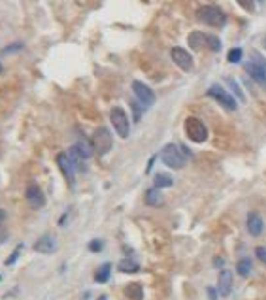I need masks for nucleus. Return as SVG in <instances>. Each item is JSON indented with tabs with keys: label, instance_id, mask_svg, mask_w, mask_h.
<instances>
[{
	"label": "nucleus",
	"instance_id": "473e14b6",
	"mask_svg": "<svg viewBox=\"0 0 266 300\" xmlns=\"http://www.w3.org/2000/svg\"><path fill=\"white\" fill-rule=\"evenodd\" d=\"M208 297H210V299H212V300L217 299V293H215V289H212V287L208 289Z\"/></svg>",
	"mask_w": 266,
	"mask_h": 300
},
{
	"label": "nucleus",
	"instance_id": "6ab92c4d",
	"mask_svg": "<svg viewBox=\"0 0 266 300\" xmlns=\"http://www.w3.org/2000/svg\"><path fill=\"white\" fill-rule=\"evenodd\" d=\"M117 268H119V272H123V274H134V272L140 270V266L136 265L132 259H123V261L117 265Z\"/></svg>",
	"mask_w": 266,
	"mask_h": 300
},
{
	"label": "nucleus",
	"instance_id": "7c9ffc66",
	"mask_svg": "<svg viewBox=\"0 0 266 300\" xmlns=\"http://www.w3.org/2000/svg\"><path fill=\"white\" fill-rule=\"evenodd\" d=\"M255 253H257V259H259L261 263H265L266 265V247H257V251H255Z\"/></svg>",
	"mask_w": 266,
	"mask_h": 300
},
{
	"label": "nucleus",
	"instance_id": "72a5a7b5",
	"mask_svg": "<svg viewBox=\"0 0 266 300\" xmlns=\"http://www.w3.org/2000/svg\"><path fill=\"white\" fill-rule=\"evenodd\" d=\"M4 219H6V212H4V210H0V225L4 223Z\"/></svg>",
	"mask_w": 266,
	"mask_h": 300
},
{
	"label": "nucleus",
	"instance_id": "c85d7f7f",
	"mask_svg": "<svg viewBox=\"0 0 266 300\" xmlns=\"http://www.w3.org/2000/svg\"><path fill=\"white\" fill-rule=\"evenodd\" d=\"M89 249H91L93 253H98V251L102 249V242H100V240H93V242L89 244Z\"/></svg>",
	"mask_w": 266,
	"mask_h": 300
},
{
	"label": "nucleus",
	"instance_id": "dca6fc26",
	"mask_svg": "<svg viewBox=\"0 0 266 300\" xmlns=\"http://www.w3.org/2000/svg\"><path fill=\"white\" fill-rule=\"evenodd\" d=\"M145 202H147V206H153V208L162 206V204H164V196L160 193V189H157V187L149 189V191L145 193Z\"/></svg>",
	"mask_w": 266,
	"mask_h": 300
},
{
	"label": "nucleus",
	"instance_id": "6e6552de",
	"mask_svg": "<svg viewBox=\"0 0 266 300\" xmlns=\"http://www.w3.org/2000/svg\"><path fill=\"white\" fill-rule=\"evenodd\" d=\"M170 57H172L174 64L179 66L183 72L193 70V57H191V53H189L187 49H183V47H172Z\"/></svg>",
	"mask_w": 266,
	"mask_h": 300
},
{
	"label": "nucleus",
	"instance_id": "f03ea898",
	"mask_svg": "<svg viewBox=\"0 0 266 300\" xmlns=\"http://www.w3.org/2000/svg\"><path fill=\"white\" fill-rule=\"evenodd\" d=\"M191 49L195 51H200V49H210V51H219L221 49V42L217 36H210L206 32H200V31H195L191 32L189 38H187Z\"/></svg>",
	"mask_w": 266,
	"mask_h": 300
},
{
	"label": "nucleus",
	"instance_id": "1a4fd4ad",
	"mask_svg": "<svg viewBox=\"0 0 266 300\" xmlns=\"http://www.w3.org/2000/svg\"><path fill=\"white\" fill-rule=\"evenodd\" d=\"M132 91H134V95H136V98H138L140 104H143V106L155 104V93L147 87L145 83H142V81H132Z\"/></svg>",
	"mask_w": 266,
	"mask_h": 300
},
{
	"label": "nucleus",
	"instance_id": "f8f14e48",
	"mask_svg": "<svg viewBox=\"0 0 266 300\" xmlns=\"http://www.w3.org/2000/svg\"><path fill=\"white\" fill-rule=\"evenodd\" d=\"M246 72H248L257 83H261L263 87H266V70L263 66H259L257 63L249 61V63H246Z\"/></svg>",
	"mask_w": 266,
	"mask_h": 300
},
{
	"label": "nucleus",
	"instance_id": "412c9836",
	"mask_svg": "<svg viewBox=\"0 0 266 300\" xmlns=\"http://www.w3.org/2000/svg\"><path fill=\"white\" fill-rule=\"evenodd\" d=\"M76 147H78V151H79V153H81L85 159H89V157L93 155V145H91V143H89L85 138H79V140H78V143H76Z\"/></svg>",
	"mask_w": 266,
	"mask_h": 300
},
{
	"label": "nucleus",
	"instance_id": "9b49d317",
	"mask_svg": "<svg viewBox=\"0 0 266 300\" xmlns=\"http://www.w3.org/2000/svg\"><path fill=\"white\" fill-rule=\"evenodd\" d=\"M55 249H57V240H55V236H51V234H44L42 238L36 240L34 244V251L44 253V255L55 253Z\"/></svg>",
	"mask_w": 266,
	"mask_h": 300
},
{
	"label": "nucleus",
	"instance_id": "7ed1b4c3",
	"mask_svg": "<svg viewBox=\"0 0 266 300\" xmlns=\"http://www.w3.org/2000/svg\"><path fill=\"white\" fill-rule=\"evenodd\" d=\"M196 17H198L200 23L210 25V27H223L227 23V17H225L223 10L217 8V6H202V8H198Z\"/></svg>",
	"mask_w": 266,
	"mask_h": 300
},
{
	"label": "nucleus",
	"instance_id": "b1692460",
	"mask_svg": "<svg viewBox=\"0 0 266 300\" xmlns=\"http://www.w3.org/2000/svg\"><path fill=\"white\" fill-rule=\"evenodd\" d=\"M242 55H244V51H242L240 47H234V49H231V51H229L227 59H229V63L236 64V63H240V61H242Z\"/></svg>",
	"mask_w": 266,
	"mask_h": 300
},
{
	"label": "nucleus",
	"instance_id": "c756f323",
	"mask_svg": "<svg viewBox=\"0 0 266 300\" xmlns=\"http://www.w3.org/2000/svg\"><path fill=\"white\" fill-rule=\"evenodd\" d=\"M132 110H134V121H140V117H142V108L138 106V102H132Z\"/></svg>",
	"mask_w": 266,
	"mask_h": 300
},
{
	"label": "nucleus",
	"instance_id": "f257e3e1",
	"mask_svg": "<svg viewBox=\"0 0 266 300\" xmlns=\"http://www.w3.org/2000/svg\"><path fill=\"white\" fill-rule=\"evenodd\" d=\"M191 157V153L183 147V145H177V143H168L164 145V149L160 151V159L166 166L174 168V170H179L187 164V160Z\"/></svg>",
	"mask_w": 266,
	"mask_h": 300
},
{
	"label": "nucleus",
	"instance_id": "e433bc0d",
	"mask_svg": "<svg viewBox=\"0 0 266 300\" xmlns=\"http://www.w3.org/2000/svg\"><path fill=\"white\" fill-rule=\"evenodd\" d=\"M0 72H2V64H0Z\"/></svg>",
	"mask_w": 266,
	"mask_h": 300
},
{
	"label": "nucleus",
	"instance_id": "4468645a",
	"mask_svg": "<svg viewBox=\"0 0 266 300\" xmlns=\"http://www.w3.org/2000/svg\"><path fill=\"white\" fill-rule=\"evenodd\" d=\"M27 200H29V204H31L32 208H42V206L46 204V196L42 193V189L36 187V185H31V187L27 189Z\"/></svg>",
	"mask_w": 266,
	"mask_h": 300
},
{
	"label": "nucleus",
	"instance_id": "393cba45",
	"mask_svg": "<svg viewBox=\"0 0 266 300\" xmlns=\"http://www.w3.org/2000/svg\"><path fill=\"white\" fill-rule=\"evenodd\" d=\"M23 49V44L21 42H16V44H12V46H6L4 49H2V53L8 55V53H16V51H21Z\"/></svg>",
	"mask_w": 266,
	"mask_h": 300
},
{
	"label": "nucleus",
	"instance_id": "2f4dec72",
	"mask_svg": "<svg viewBox=\"0 0 266 300\" xmlns=\"http://www.w3.org/2000/svg\"><path fill=\"white\" fill-rule=\"evenodd\" d=\"M21 249H23V246H19L17 249H16V251H14L12 255H10V259L6 261V265H12V263H16V259H17V257H19V253H21Z\"/></svg>",
	"mask_w": 266,
	"mask_h": 300
},
{
	"label": "nucleus",
	"instance_id": "0eeeda50",
	"mask_svg": "<svg viewBox=\"0 0 266 300\" xmlns=\"http://www.w3.org/2000/svg\"><path fill=\"white\" fill-rule=\"evenodd\" d=\"M208 96L213 98L217 104H221L223 108L231 110V111H234V110L238 108V104H236V100L232 98L231 93L225 87H221V85H212V87L208 89Z\"/></svg>",
	"mask_w": 266,
	"mask_h": 300
},
{
	"label": "nucleus",
	"instance_id": "4be33fe9",
	"mask_svg": "<svg viewBox=\"0 0 266 300\" xmlns=\"http://www.w3.org/2000/svg\"><path fill=\"white\" fill-rule=\"evenodd\" d=\"M68 157H70V160L74 162V166H76V168H81L83 160H87L83 155H81V153H79V151H78V147H76V145H74L70 151H68Z\"/></svg>",
	"mask_w": 266,
	"mask_h": 300
},
{
	"label": "nucleus",
	"instance_id": "39448f33",
	"mask_svg": "<svg viewBox=\"0 0 266 300\" xmlns=\"http://www.w3.org/2000/svg\"><path fill=\"white\" fill-rule=\"evenodd\" d=\"M185 134L195 143H204L208 140V128L198 117H187L185 119Z\"/></svg>",
	"mask_w": 266,
	"mask_h": 300
},
{
	"label": "nucleus",
	"instance_id": "2eb2a0df",
	"mask_svg": "<svg viewBox=\"0 0 266 300\" xmlns=\"http://www.w3.org/2000/svg\"><path fill=\"white\" fill-rule=\"evenodd\" d=\"M248 230L251 236H259L265 230V223H263V219H261L259 213L251 212L248 215Z\"/></svg>",
	"mask_w": 266,
	"mask_h": 300
},
{
	"label": "nucleus",
	"instance_id": "a878e982",
	"mask_svg": "<svg viewBox=\"0 0 266 300\" xmlns=\"http://www.w3.org/2000/svg\"><path fill=\"white\" fill-rule=\"evenodd\" d=\"M227 83L231 85V89L234 91V95H236V96H238L240 100H246V98H244V93H242V89L238 87V83H236L234 79H227Z\"/></svg>",
	"mask_w": 266,
	"mask_h": 300
},
{
	"label": "nucleus",
	"instance_id": "f3484780",
	"mask_svg": "<svg viewBox=\"0 0 266 300\" xmlns=\"http://www.w3.org/2000/svg\"><path fill=\"white\" fill-rule=\"evenodd\" d=\"M125 295L130 300H143V289L140 283H128L125 287Z\"/></svg>",
	"mask_w": 266,
	"mask_h": 300
},
{
	"label": "nucleus",
	"instance_id": "c9c22d12",
	"mask_svg": "<svg viewBox=\"0 0 266 300\" xmlns=\"http://www.w3.org/2000/svg\"><path fill=\"white\" fill-rule=\"evenodd\" d=\"M98 300H106V297H100V299H98Z\"/></svg>",
	"mask_w": 266,
	"mask_h": 300
},
{
	"label": "nucleus",
	"instance_id": "20e7f679",
	"mask_svg": "<svg viewBox=\"0 0 266 300\" xmlns=\"http://www.w3.org/2000/svg\"><path fill=\"white\" fill-rule=\"evenodd\" d=\"M91 145H93V151L96 153V155H106L108 151L111 149V145H113V138H111V134H110V130H108L106 126H98L94 132H93V136H91Z\"/></svg>",
	"mask_w": 266,
	"mask_h": 300
},
{
	"label": "nucleus",
	"instance_id": "423d86ee",
	"mask_svg": "<svg viewBox=\"0 0 266 300\" xmlns=\"http://www.w3.org/2000/svg\"><path fill=\"white\" fill-rule=\"evenodd\" d=\"M110 121H111L115 132H117L121 138H128V134H130V123H128V115H126V111H125L123 108H119V106L111 108V111H110Z\"/></svg>",
	"mask_w": 266,
	"mask_h": 300
},
{
	"label": "nucleus",
	"instance_id": "f704fd0d",
	"mask_svg": "<svg viewBox=\"0 0 266 300\" xmlns=\"http://www.w3.org/2000/svg\"><path fill=\"white\" fill-rule=\"evenodd\" d=\"M263 46H265V49H266V36H265V40H263Z\"/></svg>",
	"mask_w": 266,
	"mask_h": 300
},
{
	"label": "nucleus",
	"instance_id": "cd10ccee",
	"mask_svg": "<svg viewBox=\"0 0 266 300\" xmlns=\"http://www.w3.org/2000/svg\"><path fill=\"white\" fill-rule=\"evenodd\" d=\"M251 61H253V63H257L259 66H263V68L266 70V61H265V59H263V57H261L259 53H253V55H251Z\"/></svg>",
	"mask_w": 266,
	"mask_h": 300
},
{
	"label": "nucleus",
	"instance_id": "9d476101",
	"mask_svg": "<svg viewBox=\"0 0 266 300\" xmlns=\"http://www.w3.org/2000/svg\"><path fill=\"white\" fill-rule=\"evenodd\" d=\"M57 164H59V168L63 170L64 177L68 179V183H74L76 166H74V162H72L70 157H68V153H59V155H57Z\"/></svg>",
	"mask_w": 266,
	"mask_h": 300
},
{
	"label": "nucleus",
	"instance_id": "5701e85b",
	"mask_svg": "<svg viewBox=\"0 0 266 300\" xmlns=\"http://www.w3.org/2000/svg\"><path fill=\"white\" fill-rule=\"evenodd\" d=\"M251 259H242V261H240V263H238V266H236V270H238V274H240V276H244V278H246V276H249V274H251Z\"/></svg>",
	"mask_w": 266,
	"mask_h": 300
},
{
	"label": "nucleus",
	"instance_id": "aec40b11",
	"mask_svg": "<svg viewBox=\"0 0 266 300\" xmlns=\"http://www.w3.org/2000/svg\"><path fill=\"white\" fill-rule=\"evenodd\" d=\"M110 272H111V265H110V263H104V265L96 270L94 280H96L98 283H106L108 280H110Z\"/></svg>",
	"mask_w": 266,
	"mask_h": 300
},
{
	"label": "nucleus",
	"instance_id": "ddd939ff",
	"mask_svg": "<svg viewBox=\"0 0 266 300\" xmlns=\"http://www.w3.org/2000/svg\"><path fill=\"white\" fill-rule=\"evenodd\" d=\"M217 291L221 297H229L232 291V274L229 270H223L219 274V282H217Z\"/></svg>",
	"mask_w": 266,
	"mask_h": 300
},
{
	"label": "nucleus",
	"instance_id": "a211bd4d",
	"mask_svg": "<svg viewBox=\"0 0 266 300\" xmlns=\"http://www.w3.org/2000/svg\"><path fill=\"white\" fill-rule=\"evenodd\" d=\"M172 183H174V179L168 176V174H162V172L155 174V177H153V185H155L157 189H164V187H170Z\"/></svg>",
	"mask_w": 266,
	"mask_h": 300
},
{
	"label": "nucleus",
	"instance_id": "bb28decb",
	"mask_svg": "<svg viewBox=\"0 0 266 300\" xmlns=\"http://www.w3.org/2000/svg\"><path fill=\"white\" fill-rule=\"evenodd\" d=\"M244 10H248V12H255V0H236Z\"/></svg>",
	"mask_w": 266,
	"mask_h": 300
}]
</instances>
